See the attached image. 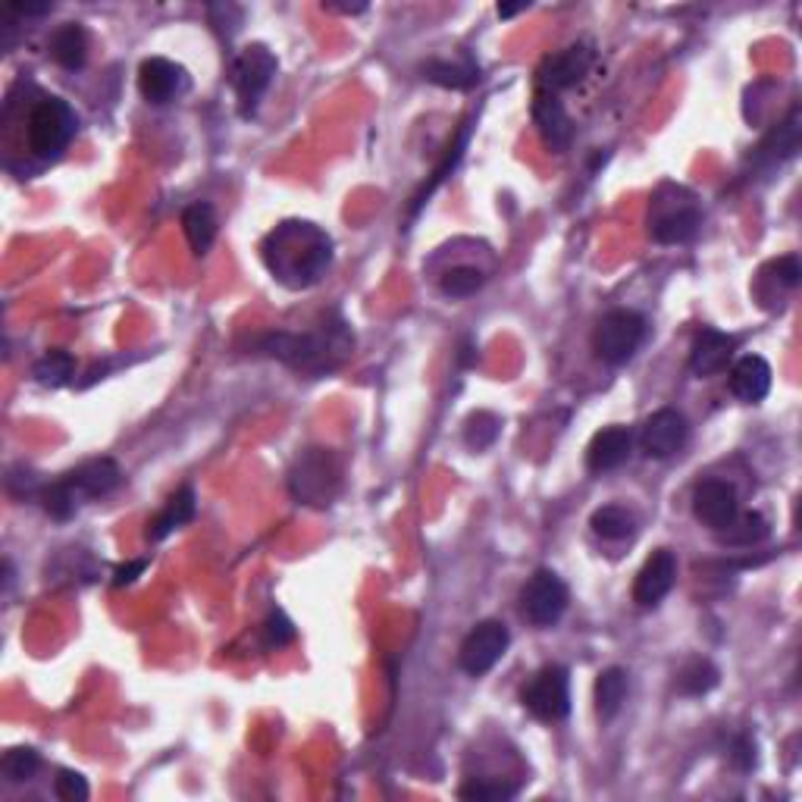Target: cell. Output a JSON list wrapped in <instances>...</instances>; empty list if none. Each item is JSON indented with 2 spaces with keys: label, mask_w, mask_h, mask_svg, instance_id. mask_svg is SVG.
<instances>
[{
  "label": "cell",
  "mask_w": 802,
  "mask_h": 802,
  "mask_svg": "<svg viewBox=\"0 0 802 802\" xmlns=\"http://www.w3.org/2000/svg\"><path fill=\"white\" fill-rule=\"evenodd\" d=\"M264 267L285 289H311L332 267V239L320 226L304 220H285L260 245Z\"/></svg>",
  "instance_id": "cell-1"
},
{
  "label": "cell",
  "mask_w": 802,
  "mask_h": 802,
  "mask_svg": "<svg viewBox=\"0 0 802 802\" xmlns=\"http://www.w3.org/2000/svg\"><path fill=\"white\" fill-rule=\"evenodd\" d=\"M354 345V336L342 320L324 324L317 332H270L260 339V351L289 364L299 374L320 376L336 370Z\"/></svg>",
  "instance_id": "cell-2"
},
{
  "label": "cell",
  "mask_w": 802,
  "mask_h": 802,
  "mask_svg": "<svg viewBox=\"0 0 802 802\" xmlns=\"http://www.w3.org/2000/svg\"><path fill=\"white\" fill-rule=\"evenodd\" d=\"M342 489V464L336 451L307 449L289 471V493L301 505L326 508Z\"/></svg>",
  "instance_id": "cell-3"
},
{
  "label": "cell",
  "mask_w": 802,
  "mask_h": 802,
  "mask_svg": "<svg viewBox=\"0 0 802 802\" xmlns=\"http://www.w3.org/2000/svg\"><path fill=\"white\" fill-rule=\"evenodd\" d=\"M75 110L60 98L38 100L28 113V125H25V138H28V150L41 160H53L63 150L70 148L75 138Z\"/></svg>",
  "instance_id": "cell-4"
},
{
  "label": "cell",
  "mask_w": 802,
  "mask_h": 802,
  "mask_svg": "<svg viewBox=\"0 0 802 802\" xmlns=\"http://www.w3.org/2000/svg\"><path fill=\"white\" fill-rule=\"evenodd\" d=\"M279 70L276 57L270 48L264 45H251V48L239 50V57L232 60V73L229 82L235 88V98H239V113L242 120H251L257 113V104L267 95V88L274 85V75Z\"/></svg>",
  "instance_id": "cell-5"
},
{
  "label": "cell",
  "mask_w": 802,
  "mask_h": 802,
  "mask_svg": "<svg viewBox=\"0 0 802 802\" xmlns=\"http://www.w3.org/2000/svg\"><path fill=\"white\" fill-rule=\"evenodd\" d=\"M646 339V320L643 314L636 311H608L596 324V332H593V351L596 357L611 364V367H621L627 364L640 345Z\"/></svg>",
  "instance_id": "cell-6"
},
{
  "label": "cell",
  "mask_w": 802,
  "mask_h": 802,
  "mask_svg": "<svg viewBox=\"0 0 802 802\" xmlns=\"http://www.w3.org/2000/svg\"><path fill=\"white\" fill-rule=\"evenodd\" d=\"M524 708L539 721H564L571 715V677L561 665H546L530 677L521 693Z\"/></svg>",
  "instance_id": "cell-7"
},
{
  "label": "cell",
  "mask_w": 802,
  "mask_h": 802,
  "mask_svg": "<svg viewBox=\"0 0 802 802\" xmlns=\"http://www.w3.org/2000/svg\"><path fill=\"white\" fill-rule=\"evenodd\" d=\"M521 608H524V618L533 627L558 624L564 608H568L564 580L555 571H549V568H539L536 574L526 580L524 593H521Z\"/></svg>",
  "instance_id": "cell-8"
},
{
  "label": "cell",
  "mask_w": 802,
  "mask_h": 802,
  "mask_svg": "<svg viewBox=\"0 0 802 802\" xmlns=\"http://www.w3.org/2000/svg\"><path fill=\"white\" fill-rule=\"evenodd\" d=\"M511 646V633L501 621H479V624L464 636L461 652H458V665L461 671L471 677H483L493 671L501 661V655Z\"/></svg>",
  "instance_id": "cell-9"
},
{
  "label": "cell",
  "mask_w": 802,
  "mask_h": 802,
  "mask_svg": "<svg viewBox=\"0 0 802 802\" xmlns=\"http://www.w3.org/2000/svg\"><path fill=\"white\" fill-rule=\"evenodd\" d=\"M593 60H596V53H593L590 45H571V48L551 53L539 66V88L551 92V95L564 92V88H574L590 75Z\"/></svg>",
  "instance_id": "cell-10"
},
{
  "label": "cell",
  "mask_w": 802,
  "mask_h": 802,
  "mask_svg": "<svg viewBox=\"0 0 802 802\" xmlns=\"http://www.w3.org/2000/svg\"><path fill=\"white\" fill-rule=\"evenodd\" d=\"M702 226L700 207L683 195L680 204H665L661 198H655V214H652L649 229L652 239L658 245H683L690 242Z\"/></svg>",
  "instance_id": "cell-11"
},
{
  "label": "cell",
  "mask_w": 802,
  "mask_h": 802,
  "mask_svg": "<svg viewBox=\"0 0 802 802\" xmlns=\"http://www.w3.org/2000/svg\"><path fill=\"white\" fill-rule=\"evenodd\" d=\"M686 439H690V424L675 408L655 411L649 421L643 424V433H640V446L655 461L675 458L677 451L686 446Z\"/></svg>",
  "instance_id": "cell-12"
},
{
  "label": "cell",
  "mask_w": 802,
  "mask_h": 802,
  "mask_svg": "<svg viewBox=\"0 0 802 802\" xmlns=\"http://www.w3.org/2000/svg\"><path fill=\"white\" fill-rule=\"evenodd\" d=\"M677 583V558L675 551L658 549L646 558V564L640 568L636 583H633V602L640 608H655L661 605L665 596L675 590Z\"/></svg>",
  "instance_id": "cell-13"
},
{
  "label": "cell",
  "mask_w": 802,
  "mask_h": 802,
  "mask_svg": "<svg viewBox=\"0 0 802 802\" xmlns=\"http://www.w3.org/2000/svg\"><path fill=\"white\" fill-rule=\"evenodd\" d=\"M185 85H189L185 70L173 60H167V57H148L138 66V92L154 107H163V104L179 98L185 92Z\"/></svg>",
  "instance_id": "cell-14"
},
{
  "label": "cell",
  "mask_w": 802,
  "mask_h": 802,
  "mask_svg": "<svg viewBox=\"0 0 802 802\" xmlns=\"http://www.w3.org/2000/svg\"><path fill=\"white\" fill-rule=\"evenodd\" d=\"M693 514L696 521L708 530H725L737 514H740V501H737V489L725 483V479H705L693 493Z\"/></svg>",
  "instance_id": "cell-15"
},
{
  "label": "cell",
  "mask_w": 802,
  "mask_h": 802,
  "mask_svg": "<svg viewBox=\"0 0 802 802\" xmlns=\"http://www.w3.org/2000/svg\"><path fill=\"white\" fill-rule=\"evenodd\" d=\"M733 351H737L733 336H727L721 329H702L690 349V374L700 379L725 374L727 364L733 361Z\"/></svg>",
  "instance_id": "cell-16"
},
{
  "label": "cell",
  "mask_w": 802,
  "mask_h": 802,
  "mask_svg": "<svg viewBox=\"0 0 802 802\" xmlns=\"http://www.w3.org/2000/svg\"><path fill=\"white\" fill-rule=\"evenodd\" d=\"M533 120L539 125L543 142H546L555 154L568 150L571 138H574V125H571V117H568V110H564V104L558 100V95H551V92H543V88H539L536 98H533Z\"/></svg>",
  "instance_id": "cell-17"
},
{
  "label": "cell",
  "mask_w": 802,
  "mask_h": 802,
  "mask_svg": "<svg viewBox=\"0 0 802 802\" xmlns=\"http://www.w3.org/2000/svg\"><path fill=\"white\" fill-rule=\"evenodd\" d=\"M63 479L78 496V501L98 499V496H107V493H113L120 486L123 471H120V464L113 458H95V461H85L82 467L70 471Z\"/></svg>",
  "instance_id": "cell-18"
},
{
  "label": "cell",
  "mask_w": 802,
  "mask_h": 802,
  "mask_svg": "<svg viewBox=\"0 0 802 802\" xmlns=\"http://www.w3.org/2000/svg\"><path fill=\"white\" fill-rule=\"evenodd\" d=\"M633 451V436L627 426H605L593 436L590 449H586V467L593 474H608V471H618L621 464H627Z\"/></svg>",
  "instance_id": "cell-19"
},
{
  "label": "cell",
  "mask_w": 802,
  "mask_h": 802,
  "mask_svg": "<svg viewBox=\"0 0 802 802\" xmlns=\"http://www.w3.org/2000/svg\"><path fill=\"white\" fill-rule=\"evenodd\" d=\"M730 392L746 404H758L771 392V364L762 354H743L730 367Z\"/></svg>",
  "instance_id": "cell-20"
},
{
  "label": "cell",
  "mask_w": 802,
  "mask_h": 802,
  "mask_svg": "<svg viewBox=\"0 0 802 802\" xmlns=\"http://www.w3.org/2000/svg\"><path fill=\"white\" fill-rule=\"evenodd\" d=\"M50 57H53L57 66L70 70V73L82 70L85 60H88V35H85V28L78 23L60 25L50 35Z\"/></svg>",
  "instance_id": "cell-21"
},
{
  "label": "cell",
  "mask_w": 802,
  "mask_h": 802,
  "mask_svg": "<svg viewBox=\"0 0 802 802\" xmlns=\"http://www.w3.org/2000/svg\"><path fill=\"white\" fill-rule=\"evenodd\" d=\"M195 518V489L192 486H182L175 496H170V501L163 505V511L154 518L148 524V539L150 543H160L167 539L173 530L185 526Z\"/></svg>",
  "instance_id": "cell-22"
},
{
  "label": "cell",
  "mask_w": 802,
  "mask_h": 802,
  "mask_svg": "<svg viewBox=\"0 0 802 802\" xmlns=\"http://www.w3.org/2000/svg\"><path fill=\"white\" fill-rule=\"evenodd\" d=\"M627 693H630V677H627L624 668L615 665V668H605L596 677V715L602 721H611L621 712Z\"/></svg>",
  "instance_id": "cell-23"
},
{
  "label": "cell",
  "mask_w": 802,
  "mask_h": 802,
  "mask_svg": "<svg viewBox=\"0 0 802 802\" xmlns=\"http://www.w3.org/2000/svg\"><path fill=\"white\" fill-rule=\"evenodd\" d=\"M182 232L189 239V245L195 254H207L214 239H217V214L207 200H198L192 207H185L182 214Z\"/></svg>",
  "instance_id": "cell-24"
},
{
  "label": "cell",
  "mask_w": 802,
  "mask_h": 802,
  "mask_svg": "<svg viewBox=\"0 0 802 802\" xmlns=\"http://www.w3.org/2000/svg\"><path fill=\"white\" fill-rule=\"evenodd\" d=\"M426 82L439 85V88H451V92H464V88H474L479 82V70L467 60H429L424 66Z\"/></svg>",
  "instance_id": "cell-25"
},
{
  "label": "cell",
  "mask_w": 802,
  "mask_h": 802,
  "mask_svg": "<svg viewBox=\"0 0 802 802\" xmlns=\"http://www.w3.org/2000/svg\"><path fill=\"white\" fill-rule=\"evenodd\" d=\"M590 526L596 536L608 539V543H624L636 533V514L627 511L624 505H605L590 518Z\"/></svg>",
  "instance_id": "cell-26"
},
{
  "label": "cell",
  "mask_w": 802,
  "mask_h": 802,
  "mask_svg": "<svg viewBox=\"0 0 802 802\" xmlns=\"http://www.w3.org/2000/svg\"><path fill=\"white\" fill-rule=\"evenodd\" d=\"M718 680H721V675L708 658H693L677 671L675 686L680 696H705L718 686Z\"/></svg>",
  "instance_id": "cell-27"
},
{
  "label": "cell",
  "mask_w": 802,
  "mask_h": 802,
  "mask_svg": "<svg viewBox=\"0 0 802 802\" xmlns=\"http://www.w3.org/2000/svg\"><path fill=\"white\" fill-rule=\"evenodd\" d=\"M73 374H75V357L63 349L48 351V354L38 357L35 367H32V376H35L41 386H50V389L66 386V382L73 379Z\"/></svg>",
  "instance_id": "cell-28"
},
{
  "label": "cell",
  "mask_w": 802,
  "mask_h": 802,
  "mask_svg": "<svg viewBox=\"0 0 802 802\" xmlns=\"http://www.w3.org/2000/svg\"><path fill=\"white\" fill-rule=\"evenodd\" d=\"M768 536V521L762 514H737L725 530H718V539L725 546H755Z\"/></svg>",
  "instance_id": "cell-29"
},
{
  "label": "cell",
  "mask_w": 802,
  "mask_h": 802,
  "mask_svg": "<svg viewBox=\"0 0 802 802\" xmlns=\"http://www.w3.org/2000/svg\"><path fill=\"white\" fill-rule=\"evenodd\" d=\"M499 436H501V421L493 414V411H476V414L467 417V426H464V442H467V449L474 451L493 449Z\"/></svg>",
  "instance_id": "cell-30"
},
{
  "label": "cell",
  "mask_w": 802,
  "mask_h": 802,
  "mask_svg": "<svg viewBox=\"0 0 802 802\" xmlns=\"http://www.w3.org/2000/svg\"><path fill=\"white\" fill-rule=\"evenodd\" d=\"M483 282H486V276L479 274L476 267H451L449 274L442 276L439 289L449 299H471L483 289Z\"/></svg>",
  "instance_id": "cell-31"
},
{
  "label": "cell",
  "mask_w": 802,
  "mask_h": 802,
  "mask_svg": "<svg viewBox=\"0 0 802 802\" xmlns=\"http://www.w3.org/2000/svg\"><path fill=\"white\" fill-rule=\"evenodd\" d=\"M38 768H41V758H38V752L28 750V746L10 750L3 755V765H0V771H3V777H7L10 783H25V780H32V777L38 775Z\"/></svg>",
  "instance_id": "cell-32"
},
{
  "label": "cell",
  "mask_w": 802,
  "mask_h": 802,
  "mask_svg": "<svg viewBox=\"0 0 802 802\" xmlns=\"http://www.w3.org/2000/svg\"><path fill=\"white\" fill-rule=\"evenodd\" d=\"M41 501H45V511L57 521H70L78 508V496L66 486V479H57L48 489H41Z\"/></svg>",
  "instance_id": "cell-33"
},
{
  "label": "cell",
  "mask_w": 802,
  "mask_h": 802,
  "mask_svg": "<svg viewBox=\"0 0 802 802\" xmlns=\"http://www.w3.org/2000/svg\"><path fill=\"white\" fill-rule=\"evenodd\" d=\"M518 793V787L505 783V780H474V783H464L458 790L461 800H476V802H501L511 800Z\"/></svg>",
  "instance_id": "cell-34"
},
{
  "label": "cell",
  "mask_w": 802,
  "mask_h": 802,
  "mask_svg": "<svg viewBox=\"0 0 802 802\" xmlns=\"http://www.w3.org/2000/svg\"><path fill=\"white\" fill-rule=\"evenodd\" d=\"M292 640H295V624L279 608L270 611V618L264 621V643H267V649H282Z\"/></svg>",
  "instance_id": "cell-35"
},
{
  "label": "cell",
  "mask_w": 802,
  "mask_h": 802,
  "mask_svg": "<svg viewBox=\"0 0 802 802\" xmlns=\"http://www.w3.org/2000/svg\"><path fill=\"white\" fill-rule=\"evenodd\" d=\"M53 793L63 802H85L92 790H88V780L78 771H60L53 777Z\"/></svg>",
  "instance_id": "cell-36"
},
{
  "label": "cell",
  "mask_w": 802,
  "mask_h": 802,
  "mask_svg": "<svg viewBox=\"0 0 802 802\" xmlns=\"http://www.w3.org/2000/svg\"><path fill=\"white\" fill-rule=\"evenodd\" d=\"M771 274L780 285H787V289H797L802 279V267H800V257L797 254H787V257H780L771 264Z\"/></svg>",
  "instance_id": "cell-37"
},
{
  "label": "cell",
  "mask_w": 802,
  "mask_h": 802,
  "mask_svg": "<svg viewBox=\"0 0 802 802\" xmlns=\"http://www.w3.org/2000/svg\"><path fill=\"white\" fill-rule=\"evenodd\" d=\"M730 762L740 768V771H752L755 768V762H758V755H755V740L752 737H737L733 740V746H730Z\"/></svg>",
  "instance_id": "cell-38"
},
{
  "label": "cell",
  "mask_w": 802,
  "mask_h": 802,
  "mask_svg": "<svg viewBox=\"0 0 802 802\" xmlns=\"http://www.w3.org/2000/svg\"><path fill=\"white\" fill-rule=\"evenodd\" d=\"M145 568H148V561H145V558H138V561H125V564H120V568L113 571V586H117V590L132 586L138 576L145 574Z\"/></svg>",
  "instance_id": "cell-39"
},
{
  "label": "cell",
  "mask_w": 802,
  "mask_h": 802,
  "mask_svg": "<svg viewBox=\"0 0 802 802\" xmlns=\"http://www.w3.org/2000/svg\"><path fill=\"white\" fill-rule=\"evenodd\" d=\"M50 10H53L50 3H41V7H13V13H20V16H45Z\"/></svg>",
  "instance_id": "cell-40"
},
{
  "label": "cell",
  "mask_w": 802,
  "mask_h": 802,
  "mask_svg": "<svg viewBox=\"0 0 802 802\" xmlns=\"http://www.w3.org/2000/svg\"><path fill=\"white\" fill-rule=\"evenodd\" d=\"M458 361H461L464 367H471V364H474V361H476V349H474V345H471V342H464V349H461V357H458Z\"/></svg>",
  "instance_id": "cell-41"
},
{
  "label": "cell",
  "mask_w": 802,
  "mask_h": 802,
  "mask_svg": "<svg viewBox=\"0 0 802 802\" xmlns=\"http://www.w3.org/2000/svg\"><path fill=\"white\" fill-rule=\"evenodd\" d=\"M521 10H524V7H499V16L508 20V16H514V13H521Z\"/></svg>",
  "instance_id": "cell-42"
}]
</instances>
